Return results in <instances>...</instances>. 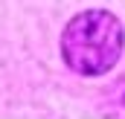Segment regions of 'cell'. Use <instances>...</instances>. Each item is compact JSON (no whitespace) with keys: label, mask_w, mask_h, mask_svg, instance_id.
Segmentation results:
<instances>
[{"label":"cell","mask_w":125,"mask_h":119,"mask_svg":"<svg viewBox=\"0 0 125 119\" xmlns=\"http://www.w3.org/2000/svg\"><path fill=\"white\" fill-rule=\"evenodd\" d=\"M125 47V29L116 15L105 9H87L76 15L61 35V58L79 76L108 73Z\"/></svg>","instance_id":"1"}]
</instances>
